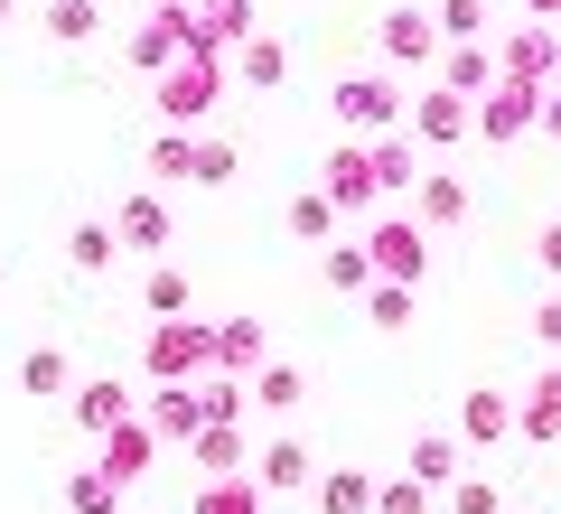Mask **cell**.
Listing matches in <instances>:
<instances>
[{"label":"cell","instance_id":"484cf974","mask_svg":"<svg viewBox=\"0 0 561 514\" xmlns=\"http://www.w3.org/2000/svg\"><path fill=\"white\" fill-rule=\"evenodd\" d=\"M440 28H449V38H478V28H486V0H440Z\"/></svg>","mask_w":561,"mask_h":514},{"label":"cell","instance_id":"52a82bcc","mask_svg":"<svg viewBox=\"0 0 561 514\" xmlns=\"http://www.w3.org/2000/svg\"><path fill=\"white\" fill-rule=\"evenodd\" d=\"M515 431H524V439H561V375H542L534 393L515 402Z\"/></svg>","mask_w":561,"mask_h":514},{"label":"cell","instance_id":"f546056e","mask_svg":"<svg viewBox=\"0 0 561 514\" xmlns=\"http://www.w3.org/2000/svg\"><path fill=\"white\" fill-rule=\"evenodd\" d=\"M253 495H262V487H216V495H206V505H197V514H262V505H253Z\"/></svg>","mask_w":561,"mask_h":514},{"label":"cell","instance_id":"44dd1931","mask_svg":"<svg viewBox=\"0 0 561 514\" xmlns=\"http://www.w3.org/2000/svg\"><path fill=\"white\" fill-rule=\"evenodd\" d=\"M328 281H337V290H365V281H375V253H365V243H346V253H328Z\"/></svg>","mask_w":561,"mask_h":514},{"label":"cell","instance_id":"2e32d148","mask_svg":"<svg viewBox=\"0 0 561 514\" xmlns=\"http://www.w3.org/2000/svg\"><path fill=\"white\" fill-rule=\"evenodd\" d=\"M421 216H431V225H459L468 216V187L459 179H431V187H421Z\"/></svg>","mask_w":561,"mask_h":514},{"label":"cell","instance_id":"4dcf8cb0","mask_svg":"<svg viewBox=\"0 0 561 514\" xmlns=\"http://www.w3.org/2000/svg\"><path fill=\"white\" fill-rule=\"evenodd\" d=\"M47 20H57V38H84V28H94V0H57Z\"/></svg>","mask_w":561,"mask_h":514},{"label":"cell","instance_id":"4fadbf2b","mask_svg":"<svg viewBox=\"0 0 561 514\" xmlns=\"http://www.w3.org/2000/svg\"><path fill=\"white\" fill-rule=\"evenodd\" d=\"M309 477V449L300 439H272V449H262V487H300Z\"/></svg>","mask_w":561,"mask_h":514},{"label":"cell","instance_id":"30bf717a","mask_svg":"<svg viewBox=\"0 0 561 514\" xmlns=\"http://www.w3.org/2000/svg\"><path fill=\"white\" fill-rule=\"evenodd\" d=\"M468 132V103L459 94H421V140H459Z\"/></svg>","mask_w":561,"mask_h":514},{"label":"cell","instance_id":"1f68e13d","mask_svg":"<svg viewBox=\"0 0 561 514\" xmlns=\"http://www.w3.org/2000/svg\"><path fill=\"white\" fill-rule=\"evenodd\" d=\"M243 28V0H206V38H234Z\"/></svg>","mask_w":561,"mask_h":514},{"label":"cell","instance_id":"d6a6232c","mask_svg":"<svg viewBox=\"0 0 561 514\" xmlns=\"http://www.w3.org/2000/svg\"><path fill=\"white\" fill-rule=\"evenodd\" d=\"M542 272H561V225H542Z\"/></svg>","mask_w":561,"mask_h":514},{"label":"cell","instance_id":"4316f807","mask_svg":"<svg viewBox=\"0 0 561 514\" xmlns=\"http://www.w3.org/2000/svg\"><path fill=\"white\" fill-rule=\"evenodd\" d=\"M402 318H412V281H383L375 290V328H402Z\"/></svg>","mask_w":561,"mask_h":514},{"label":"cell","instance_id":"5bb4252c","mask_svg":"<svg viewBox=\"0 0 561 514\" xmlns=\"http://www.w3.org/2000/svg\"><path fill=\"white\" fill-rule=\"evenodd\" d=\"M206 94H216V76H206V66H187V76H169V84H160L169 113H206Z\"/></svg>","mask_w":561,"mask_h":514},{"label":"cell","instance_id":"3957f363","mask_svg":"<svg viewBox=\"0 0 561 514\" xmlns=\"http://www.w3.org/2000/svg\"><path fill=\"white\" fill-rule=\"evenodd\" d=\"M122 421H131V393H122V384H84V393H76V431L113 439Z\"/></svg>","mask_w":561,"mask_h":514},{"label":"cell","instance_id":"cb8c5ba5","mask_svg":"<svg viewBox=\"0 0 561 514\" xmlns=\"http://www.w3.org/2000/svg\"><path fill=\"white\" fill-rule=\"evenodd\" d=\"M234 66H243L253 84H280V47H272V38H243V57H234Z\"/></svg>","mask_w":561,"mask_h":514},{"label":"cell","instance_id":"8992f818","mask_svg":"<svg viewBox=\"0 0 561 514\" xmlns=\"http://www.w3.org/2000/svg\"><path fill=\"white\" fill-rule=\"evenodd\" d=\"M515 431V393H468L459 402V439H505Z\"/></svg>","mask_w":561,"mask_h":514},{"label":"cell","instance_id":"ffe728a7","mask_svg":"<svg viewBox=\"0 0 561 514\" xmlns=\"http://www.w3.org/2000/svg\"><path fill=\"white\" fill-rule=\"evenodd\" d=\"M253 402H272V412H290V402H300V375H290V365H262V375H253Z\"/></svg>","mask_w":561,"mask_h":514},{"label":"cell","instance_id":"83f0119b","mask_svg":"<svg viewBox=\"0 0 561 514\" xmlns=\"http://www.w3.org/2000/svg\"><path fill=\"white\" fill-rule=\"evenodd\" d=\"M103 262H113V235H103V225H84V235H76V272H103Z\"/></svg>","mask_w":561,"mask_h":514},{"label":"cell","instance_id":"9a60e30c","mask_svg":"<svg viewBox=\"0 0 561 514\" xmlns=\"http://www.w3.org/2000/svg\"><path fill=\"white\" fill-rule=\"evenodd\" d=\"M449 468H459L449 439H412V477H421V487H449Z\"/></svg>","mask_w":561,"mask_h":514},{"label":"cell","instance_id":"ba28073f","mask_svg":"<svg viewBox=\"0 0 561 514\" xmlns=\"http://www.w3.org/2000/svg\"><path fill=\"white\" fill-rule=\"evenodd\" d=\"M365 253H375V272H393V281H412V272H421V225H383V235L365 243Z\"/></svg>","mask_w":561,"mask_h":514},{"label":"cell","instance_id":"6da1fadb","mask_svg":"<svg viewBox=\"0 0 561 514\" xmlns=\"http://www.w3.org/2000/svg\"><path fill=\"white\" fill-rule=\"evenodd\" d=\"M216 365V328H197V318H160V336H150V375L179 384V375H206Z\"/></svg>","mask_w":561,"mask_h":514},{"label":"cell","instance_id":"277c9868","mask_svg":"<svg viewBox=\"0 0 561 514\" xmlns=\"http://www.w3.org/2000/svg\"><path fill=\"white\" fill-rule=\"evenodd\" d=\"M206 431V402L187 393V384H169L160 402H150V439H197Z\"/></svg>","mask_w":561,"mask_h":514},{"label":"cell","instance_id":"5b68a950","mask_svg":"<svg viewBox=\"0 0 561 514\" xmlns=\"http://www.w3.org/2000/svg\"><path fill=\"white\" fill-rule=\"evenodd\" d=\"M216 365L225 375H262V318H225L216 328Z\"/></svg>","mask_w":561,"mask_h":514},{"label":"cell","instance_id":"ac0fdd59","mask_svg":"<svg viewBox=\"0 0 561 514\" xmlns=\"http://www.w3.org/2000/svg\"><path fill=\"white\" fill-rule=\"evenodd\" d=\"M113 495H122L113 477H103V468H84L76 487H66V505H76V514H113Z\"/></svg>","mask_w":561,"mask_h":514},{"label":"cell","instance_id":"7c38bea8","mask_svg":"<svg viewBox=\"0 0 561 514\" xmlns=\"http://www.w3.org/2000/svg\"><path fill=\"white\" fill-rule=\"evenodd\" d=\"M20 384H28V393H66L76 375H66V356H57V346H28V356H20Z\"/></svg>","mask_w":561,"mask_h":514},{"label":"cell","instance_id":"7a4b0ae2","mask_svg":"<svg viewBox=\"0 0 561 514\" xmlns=\"http://www.w3.org/2000/svg\"><path fill=\"white\" fill-rule=\"evenodd\" d=\"M431 47H440V20H421V10L383 20V66H431Z\"/></svg>","mask_w":561,"mask_h":514},{"label":"cell","instance_id":"e575fe53","mask_svg":"<svg viewBox=\"0 0 561 514\" xmlns=\"http://www.w3.org/2000/svg\"><path fill=\"white\" fill-rule=\"evenodd\" d=\"M0 10H10V0H0Z\"/></svg>","mask_w":561,"mask_h":514},{"label":"cell","instance_id":"e0dca14e","mask_svg":"<svg viewBox=\"0 0 561 514\" xmlns=\"http://www.w3.org/2000/svg\"><path fill=\"white\" fill-rule=\"evenodd\" d=\"M197 458H206V468H234V458H243V431H234V421H206V431H197Z\"/></svg>","mask_w":561,"mask_h":514},{"label":"cell","instance_id":"7402d4cb","mask_svg":"<svg viewBox=\"0 0 561 514\" xmlns=\"http://www.w3.org/2000/svg\"><path fill=\"white\" fill-rule=\"evenodd\" d=\"M449 514H505V495L486 487V477H459V487H449Z\"/></svg>","mask_w":561,"mask_h":514},{"label":"cell","instance_id":"f1b7e54d","mask_svg":"<svg viewBox=\"0 0 561 514\" xmlns=\"http://www.w3.org/2000/svg\"><path fill=\"white\" fill-rule=\"evenodd\" d=\"M150 309L179 318V309H187V281H179V272H150Z\"/></svg>","mask_w":561,"mask_h":514},{"label":"cell","instance_id":"9c48e42d","mask_svg":"<svg viewBox=\"0 0 561 514\" xmlns=\"http://www.w3.org/2000/svg\"><path fill=\"white\" fill-rule=\"evenodd\" d=\"M319 505H328V514H375V477H365V468H337V477L319 487Z\"/></svg>","mask_w":561,"mask_h":514},{"label":"cell","instance_id":"603a6c76","mask_svg":"<svg viewBox=\"0 0 561 514\" xmlns=\"http://www.w3.org/2000/svg\"><path fill=\"white\" fill-rule=\"evenodd\" d=\"M486 84H496V66H486L478 47H468V57H449V94H486Z\"/></svg>","mask_w":561,"mask_h":514},{"label":"cell","instance_id":"8fae6325","mask_svg":"<svg viewBox=\"0 0 561 514\" xmlns=\"http://www.w3.org/2000/svg\"><path fill=\"white\" fill-rule=\"evenodd\" d=\"M337 113L346 122H393V84H337Z\"/></svg>","mask_w":561,"mask_h":514},{"label":"cell","instance_id":"836d02e7","mask_svg":"<svg viewBox=\"0 0 561 514\" xmlns=\"http://www.w3.org/2000/svg\"><path fill=\"white\" fill-rule=\"evenodd\" d=\"M534 10H561V0H534Z\"/></svg>","mask_w":561,"mask_h":514},{"label":"cell","instance_id":"d4e9b609","mask_svg":"<svg viewBox=\"0 0 561 514\" xmlns=\"http://www.w3.org/2000/svg\"><path fill=\"white\" fill-rule=\"evenodd\" d=\"M122 235H131V243H160V235H169V216L140 197V206H122Z\"/></svg>","mask_w":561,"mask_h":514},{"label":"cell","instance_id":"d6986e66","mask_svg":"<svg viewBox=\"0 0 561 514\" xmlns=\"http://www.w3.org/2000/svg\"><path fill=\"white\" fill-rule=\"evenodd\" d=\"M375 514H431V487L421 477H393V487H375Z\"/></svg>","mask_w":561,"mask_h":514}]
</instances>
